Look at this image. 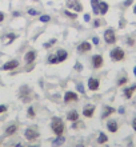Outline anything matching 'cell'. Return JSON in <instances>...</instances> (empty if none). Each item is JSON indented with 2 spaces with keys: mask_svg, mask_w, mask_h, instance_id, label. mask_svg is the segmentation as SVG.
Wrapping results in <instances>:
<instances>
[{
  "mask_svg": "<svg viewBox=\"0 0 136 147\" xmlns=\"http://www.w3.org/2000/svg\"><path fill=\"white\" fill-rule=\"evenodd\" d=\"M104 40L107 44H115L116 43V35L113 30H107L104 32Z\"/></svg>",
  "mask_w": 136,
  "mask_h": 147,
  "instance_id": "cell-3",
  "label": "cell"
},
{
  "mask_svg": "<svg viewBox=\"0 0 136 147\" xmlns=\"http://www.w3.org/2000/svg\"><path fill=\"white\" fill-rule=\"evenodd\" d=\"M28 13H29V15H38V13H39V12L36 11V9H28Z\"/></svg>",
  "mask_w": 136,
  "mask_h": 147,
  "instance_id": "cell-31",
  "label": "cell"
},
{
  "mask_svg": "<svg viewBox=\"0 0 136 147\" xmlns=\"http://www.w3.org/2000/svg\"><path fill=\"white\" fill-rule=\"evenodd\" d=\"M113 112H116V110L113 109V107H104V111H103V115H101V118L103 119H105L107 116H109V115H112Z\"/></svg>",
  "mask_w": 136,
  "mask_h": 147,
  "instance_id": "cell-17",
  "label": "cell"
},
{
  "mask_svg": "<svg viewBox=\"0 0 136 147\" xmlns=\"http://www.w3.org/2000/svg\"><path fill=\"white\" fill-rule=\"evenodd\" d=\"M133 123H136V118H135V119H133Z\"/></svg>",
  "mask_w": 136,
  "mask_h": 147,
  "instance_id": "cell-45",
  "label": "cell"
},
{
  "mask_svg": "<svg viewBox=\"0 0 136 147\" xmlns=\"http://www.w3.org/2000/svg\"><path fill=\"white\" fill-rule=\"evenodd\" d=\"M7 111V107L5 106H0V114H3V112Z\"/></svg>",
  "mask_w": 136,
  "mask_h": 147,
  "instance_id": "cell-34",
  "label": "cell"
},
{
  "mask_svg": "<svg viewBox=\"0 0 136 147\" xmlns=\"http://www.w3.org/2000/svg\"><path fill=\"white\" fill-rule=\"evenodd\" d=\"M67 119L71 120V122H75V120H78V119H79V114H78V111H75V110L70 111L68 114H67Z\"/></svg>",
  "mask_w": 136,
  "mask_h": 147,
  "instance_id": "cell-18",
  "label": "cell"
},
{
  "mask_svg": "<svg viewBox=\"0 0 136 147\" xmlns=\"http://www.w3.org/2000/svg\"><path fill=\"white\" fill-rule=\"evenodd\" d=\"M91 60H92V67L95 70H97V68H100L103 66V56L101 55H93Z\"/></svg>",
  "mask_w": 136,
  "mask_h": 147,
  "instance_id": "cell-7",
  "label": "cell"
},
{
  "mask_svg": "<svg viewBox=\"0 0 136 147\" xmlns=\"http://www.w3.org/2000/svg\"><path fill=\"white\" fill-rule=\"evenodd\" d=\"M92 42H93V44H99V38H96V36H95V38L92 39Z\"/></svg>",
  "mask_w": 136,
  "mask_h": 147,
  "instance_id": "cell-36",
  "label": "cell"
},
{
  "mask_svg": "<svg viewBox=\"0 0 136 147\" xmlns=\"http://www.w3.org/2000/svg\"><path fill=\"white\" fill-rule=\"evenodd\" d=\"M127 83V78H120L119 79V82H117V86H123Z\"/></svg>",
  "mask_w": 136,
  "mask_h": 147,
  "instance_id": "cell-30",
  "label": "cell"
},
{
  "mask_svg": "<svg viewBox=\"0 0 136 147\" xmlns=\"http://www.w3.org/2000/svg\"><path fill=\"white\" fill-rule=\"evenodd\" d=\"M56 56H58V62L62 63V62H66L67 58H68V52L64 50H59L58 52H56Z\"/></svg>",
  "mask_w": 136,
  "mask_h": 147,
  "instance_id": "cell-14",
  "label": "cell"
},
{
  "mask_svg": "<svg viewBox=\"0 0 136 147\" xmlns=\"http://www.w3.org/2000/svg\"><path fill=\"white\" fill-rule=\"evenodd\" d=\"M55 43H56V39H52V40H50L48 43H46V44H44V48H50L51 46H54Z\"/></svg>",
  "mask_w": 136,
  "mask_h": 147,
  "instance_id": "cell-28",
  "label": "cell"
},
{
  "mask_svg": "<svg viewBox=\"0 0 136 147\" xmlns=\"http://www.w3.org/2000/svg\"><path fill=\"white\" fill-rule=\"evenodd\" d=\"M107 11H108V4L105 1H100L99 3V12H100V15H105Z\"/></svg>",
  "mask_w": 136,
  "mask_h": 147,
  "instance_id": "cell-19",
  "label": "cell"
},
{
  "mask_svg": "<svg viewBox=\"0 0 136 147\" xmlns=\"http://www.w3.org/2000/svg\"><path fill=\"white\" fill-rule=\"evenodd\" d=\"M24 136H25L27 140H35L39 138V132L36 130H32V128H27L25 132H24Z\"/></svg>",
  "mask_w": 136,
  "mask_h": 147,
  "instance_id": "cell-5",
  "label": "cell"
},
{
  "mask_svg": "<svg viewBox=\"0 0 136 147\" xmlns=\"http://www.w3.org/2000/svg\"><path fill=\"white\" fill-rule=\"evenodd\" d=\"M4 38H7V40H4V44H9V43H12L16 39V35L15 34H8V35H5Z\"/></svg>",
  "mask_w": 136,
  "mask_h": 147,
  "instance_id": "cell-24",
  "label": "cell"
},
{
  "mask_svg": "<svg viewBox=\"0 0 136 147\" xmlns=\"http://www.w3.org/2000/svg\"><path fill=\"white\" fill-rule=\"evenodd\" d=\"M51 18L48 15H44V16H40V22H43V23H47V22H50Z\"/></svg>",
  "mask_w": 136,
  "mask_h": 147,
  "instance_id": "cell-29",
  "label": "cell"
},
{
  "mask_svg": "<svg viewBox=\"0 0 136 147\" xmlns=\"http://www.w3.org/2000/svg\"><path fill=\"white\" fill-rule=\"evenodd\" d=\"M64 142H66V138H64L63 135H60L52 142V144H54L55 147H59V146H62V144H64Z\"/></svg>",
  "mask_w": 136,
  "mask_h": 147,
  "instance_id": "cell-22",
  "label": "cell"
},
{
  "mask_svg": "<svg viewBox=\"0 0 136 147\" xmlns=\"http://www.w3.org/2000/svg\"><path fill=\"white\" fill-rule=\"evenodd\" d=\"M91 50H92V46H91V43H88V42H83L78 46V52H80V54L90 52Z\"/></svg>",
  "mask_w": 136,
  "mask_h": 147,
  "instance_id": "cell-9",
  "label": "cell"
},
{
  "mask_svg": "<svg viewBox=\"0 0 136 147\" xmlns=\"http://www.w3.org/2000/svg\"><path fill=\"white\" fill-rule=\"evenodd\" d=\"M99 0H91V7H92V11L93 13H96V15H99L100 12H99Z\"/></svg>",
  "mask_w": 136,
  "mask_h": 147,
  "instance_id": "cell-21",
  "label": "cell"
},
{
  "mask_svg": "<svg viewBox=\"0 0 136 147\" xmlns=\"http://www.w3.org/2000/svg\"><path fill=\"white\" fill-rule=\"evenodd\" d=\"M79 98H78V95L75 92H72V91H67L66 92V95H64V102L66 103H71V102H76Z\"/></svg>",
  "mask_w": 136,
  "mask_h": 147,
  "instance_id": "cell-11",
  "label": "cell"
},
{
  "mask_svg": "<svg viewBox=\"0 0 136 147\" xmlns=\"http://www.w3.org/2000/svg\"><path fill=\"white\" fill-rule=\"evenodd\" d=\"M16 131H17V124H11V126H8L5 128V134L7 135H13Z\"/></svg>",
  "mask_w": 136,
  "mask_h": 147,
  "instance_id": "cell-20",
  "label": "cell"
},
{
  "mask_svg": "<svg viewBox=\"0 0 136 147\" xmlns=\"http://www.w3.org/2000/svg\"><path fill=\"white\" fill-rule=\"evenodd\" d=\"M119 114H124V109H123V107H120V109H119Z\"/></svg>",
  "mask_w": 136,
  "mask_h": 147,
  "instance_id": "cell-41",
  "label": "cell"
},
{
  "mask_svg": "<svg viewBox=\"0 0 136 147\" xmlns=\"http://www.w3.org/2000/svg\"><path fill=\"white\" fill-rule=\"evenodd\" d=\"M19 64H20V63L17 62V60H9V62H7L3 67H1V70H3V71L15 70V68H17V67H19Z\"/></svg>",
  "mask_w": 136,
  "mask_h": 147,
  "instance_id": "cell-8",
  "label": "cell"
},
{
  "mask_svg": "<svg viewBox=\"0 0 136 147\" xmlns=\"http://www.w3.org/2000/svg\"><path fill=\"white\" fill-rule=\"evenodd\" d=\"M93 26H95V27H99V26H100V22H99V20H95V22H93Z\"/></svg>",
  "mask_w": 136,
  "mask_h": 147,
  "instance_id": "cell-38",
  "label": "cell"
},
{
  "mask_svg": "<svg viewBox=\"0 0 136 147\" xmlns=\"http://www.w3.org/2000/svg\"><path fill=\"white\" fill-rule=\"evenodd\" d=\"M133 74H135V75H136V67H135V68H133Z\"/></svg>",
  "mask_w": 136,
  "mask_h": 147,
  "instance_id": "cell-43",
  "label": "cell"
},
{
  "mask_svg": "<svg viewBox=\"0 0 136 147\" xmlns=\"http://www.w3.org/2000/svg\"><path fill=\"white\" fill-rule=\"evenodd\" d=\"M93 112H95V106H93V105L84 106V109H83V115H84V116L91 118V116L93 115Z\"/></svg>",
  "mask_w": 136,
  "mask_h": 147,
  "instance_id": "cell-12",
  "label": "cell"
},
{
  "mask_svg": "<svg viewBox=\"0 0 136 147\" xmlns=\"http://www.w3.org/2000/svg\"><path fill=\"white\" fill-rule=\"evenodd\" d=\"M109 56H111V59H112L113 62H121V60L125 58V52L121 50V48L116 47V48H113V50L111 51Z\"/></svg>",
  "mask_w": 136,
  "mask_h": 147,
  "instance_id": "cell-2",
  "label": "cell"
},
{
  "mask_svg": "<svg viewBox=\"0 0 136 147\" xmlns=\"http://www.w3.org/2000/svg\"><path fill=\"white\" fill-rule=\"evenodd\" d=\"M67 7L71 9H75V12H82L83 5L79 0H67Z\"/></svg>",
  "mask_w": 136,
  "mask_h": 147,
  "instance_id": "cell-4",
  "label": "cell"
},
{
  "mask_svg": "<svg viewBox=\"0 0 136 147\" xmlns=\"http://www.w3.org/2000/svg\"><path fill=\"white\" fill-rule=\"evenodd\" d=\"M35 59H36V52L35 51H28L27 54L24 55V62L27 63V64H31Z\"/></svg>",
  "mask_w": 136,
  "mask_h": 147,
  "instance_id": "cell-13",
  "label": "cell"
},
{
  "mask_svg": "<svg viewBox=\"0 0 136 147\" xmlns=\"http://www.w3.org/2000/svg\"><path fill=\"white\" fill-rule=\"evenodd\" d=\"M51 127H52L54 132L56 134V136L63 135V132H64V123H63V120L60 118H54L51 120Z\"/></svg>",
  "mask_w": 136,
  "mask_h": 147,
  "instance_id": "cell-1",
  "label": "cell"
},
{
  "mask_svg": "<svg viewBox=\"0 0 136 147\" xmlns=\"http://www.w3.org/2000/svg\"><path fill=\"white\" fill-rule=\"evenodd\" d=\"M128 44H129V46H132V44H135V40H132V39H128Z\"/></svg>",
  "mask_w": 136,
  "mask_h": 147,
  "instance_id": "cell-40",
  "label": "cell"
},
{
  "mask_svg": "<svg viewBox=\"0 0 136 147\" xmlns=\"http://www.w3.org/2000/svg\"><path fill=\"white\" fill-rule=\"evenodd\" d=\"M35 1H38V0H35Z\"/></svg>",
  "mask_w": 136,
  "mask_h": 147,
  "instance_id": "cell-46",
  "label": "cell"
},
{
  "mask_svg": "<svg viewBox=\"0 0 136 147\" xmlns=\"http://www.w3.org/2000/svg\"><path fill=\"white\" fill-rule=\"evenodd\" d=\"M21 92H20V96H21V99L24 100V103H28V102H31V91H29V88H28L27 86L25 87H23V88L20 90Z\"/></svg>",
  "mask_w": 136,
  "mask_h": 147,
  "instance_id": "cell-6",
  "label": "cell"
},
{
  "mask_svg": "<svg viewBox=\"0 0 136 147\" xmlns=\"http://www.w3.org/2000/svg\"><path fill=\"white\" fill-rule=\"evenodd\" d=\"M132 127H133V130L136 131V123H133V122H132Z\"/></svg>",
  "mask_w": 136,
  "mask_h": 147,
  "instance_id": "cell-42",
  "label": "cell"
},
{
  "mask_svg": "<svg viewBox=\"0 0 136 147\" xmlns=\"http://www.w3.org/2000/svg\"><path fill=\"white\" fill-rule=\"evenodd\" d=\"M99 86H100L99 79H95V78H90V79H88V88H90L91 91H96V90L99 88Z\"/></svg>",
  "mask_w": 136,
  "mask_h": 147,
  "instance_id": "cell-10",
  "label": "cell"
},
{
  "mask_svg": "<svg viewBox=\"0 0 136 147\" xmlns=\"http://www.w3.org/2000/svg\"><path fill=\"white\" fill-rule=\"evenodd\" d=\"M3 20H4V13L3 12H0V23H1Z\"/></svg>",
  "mask_w": 136,
  "mask_h": 147,
  "instance_id": "cell-39",
  "label": "cell"
},
{
  "mask_svg": "<svg viewBox=\"0 0 136 147\" xmlns=\"http://www.w3.org/2000/svg\"><path fill=\"white\" fill-rule=\"evenodd\" d=\"M90 20H91L90 15H88V13H86V15H84V22H90Z\"/></svg>",
  "mask_w": 136,
  "mask_h": 147,
  "instance_id": "cell-35",
  "label": "cell"
},
{
  "mask_svg": "<svg viewBox=\"0 0 136 147\" xmlns=\"http://www.w3.org/2000/svg\"><path fill=\"white\" fill-rule=\"evenodd\" d=\"M48 63H50V64H56V63H59L58 62V56L51 54L50 56H48Z\"/></svg>",
  "mask_w": 136,
  "mask_h": 147,
  "instance_id": "cell-25",
  "label": "cell"
},
{
  "mask_svg": "<svg viewBox=\"0 0 136 147\" xmlns=\"http://www.w3.org/2000/svg\"><path fill=\"white\" fill-rule=\"evenodd\" d=\"M133 12H135V13H136V5H135V8H133Z\"/></svg>",
  "mask_w": 136,
  "mask_h": 147,
  "instance_id": "cell-44",
  "label": "cell"
},
{
  "mask_svg": "<svg viewBox=\"0 0 136 147\" xmlns=\"http://www.w3.org/2000/svg\"><path fill=\"white\" fill-rule=\"evenodd\" d=\"M107 140H108V136L105 135V134H103V132H100V134H99V138H97V143L103 144V143H105Z\"/></svg>",
  "mask_w": 136,
  "mask_h": 147,
  "instance_id": "cell-23",
  "label": "cell"
},
{
  "mask_svg": "<svg viewBox=\"0 0 136 147\" xmlns=\"http://www.w3.org/2000/svg\"><path fill=\"white\" fill-rule=\"evenodd\" d=\"M75 68H76L78 71H82L83 70V66L80 64V63H76V64H75Z\"/></svg>",
  "mask_w": 136,
  "mask_h": 147,
  "instance_id": "cell-32",
  "label": "cell"
},
{
  "mask_svg": "<svg viewBox=\"0 0 136 147\" xmlns=\"http://www.w3.org/2000/svg\"><path fill=\"white\" fill-rule=\"evenodd\" d=\"M78 91L79 92H84V87H83V84H78Z\"/></svg>",
  "mask_w": 136,
  "mask_h": 147,
  "instance_id": "cell-33",
  "label": "cell"
},
{
  "mask_svg": "<svg viewBox=\"0 0 136 147\" xmlns=\"http://www.w3.org/2000/svg\"><path fill=\"white\" fill-rule=\"evenodd\" d=\"M28 118H35V110H33V107H29L28 109Z\"/></svg>",
  "mask_w": 136,
  "mask_h": 147,
  "instance_id": "cell-27",
  "label": "cell"
},
{
  "mask_svg": "<svg viewBox=\"0 0 136 147\" xmlns=\"http://www.w3.org/2000/svg\"><path fill=\"white\" fill-rule=\"evenodd\" d=\"M129 4H132V0H125V3H124L125 7H128Z\"/></svg>",
  "mask_w": 136,
  "mask_h": 147,
  "instance_id": "cell-37",
  "label": "cell"
},
{
  "mask_svg": "<svg viewBox=\"0 0 136 147\" xmlns=\"http://www.w3.org/2000/svg\"><path fill=\"white\" fill-rule=\"evenodd\" d=\"M107 128H108L111 132H116L119 126H117V122L116 120H109L108 123H107Z\"/></svg>",
  "mask_w": 136,
  "mask_h": 147,
  "instance_id": "cell-15",
  "label": "cell"
},
{
  "mask_svg": "<svg viewBox=\"0 0 136 147\" xmlns=\"http://www.w3.org/2000/svg\"><path fill=\"white\" fill-rule=\"evenodd\" d=\"M135 90H136V84H132L131 87H128V88H125V90H124V96L127 98V99H129V98H132L133 92H135Z\"/></svg>",
  "mask_w": 136,
  "mask_h": 147,
  "instance_id": "cell-16",
  "label": "cell"
},
{
  "mask_svg": "<svg viewBox=\"0 0 136 147\" xmlns=\"http://www.w3.org/2000/svg\"><path fill=\"white\" fill-rule=\"evenodd\" d=\"M64 13H66V15L68 16L70 19H76V18H78L76 12H75V13H72V12H70V11H64Z\"/></svg>",
  "mask_w": 136,
  "mask_h": 147,
  "instance_id": "cell-26",
  "label": "cell"
}]
</instances>
